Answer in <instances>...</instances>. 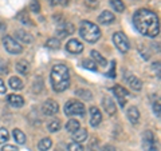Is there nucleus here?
<instances>
[{
	"label": "nucleus",
	"instance_id": "f03ea898",
	"mask_svg": "<svg viewBox=\"0 0 161 151\" xmlns=\"http://www.w3.org/2000/svg\"><path fill=\"white\" fill-rule=\"evenodd\" d=\"M51 86L55 92L66 91L70 86V71L64 64H55L50 75Z\"/></svg>",
	"mask_w": 161,
	"mask_h": 151
},
{
	"label": "nucleus",
	"instance_id": "b1692460",
	"mask_svg": "<svg viewBox=\"0 0 161 151\" xmlns=\"http://www.w3.org/2000/svg\"><path fill=\"white\" fill-rule=\"evenodd\" d=\"M75 95H78L79 98H82V99H85V100H90L93 98V94L89 91V90H85V88H79V90H77L75 91Z\"/></svg>",
	"mask_w": 161,
	"mask_h": 151
},
{
	"label": "nucleus",
	"instance_id": "cd10ccee",
	"mask_svg": "<svg viewBox=\"0 0 161 151\" xmlns=\"http://www.w3.org/2000/svg\"><path fill=\"white\" fill-rule=\"evenodd\" d=\"M82 67L83 68H87V70H92V71H97V64H95L93 60L90 59H85L82 62Z\"/></svg>",
	"mask_w": 161,
	"mask_h": 151
},
{
	"label": "nucleus",
	"instance_id": "ea45409f",
	"mask_svg": "<svg viewBox=\"0 0 161 151\" xmlns=\"http://www.w3.org/2000/svg\"><path fill=\"white\" fill-rule=\"evenodd\" d=\"M58 4H62V0H51V6H58Z\"/></svg>",
	"mask_w": 161,
	"mask_h": 151
},
{
	"label": "nucleus",
	"instance_id": "c85d7f7f",
	"mask_svg": "<svg viewBox=\"0 0 161 151\" xmlns=\"http://www.w3.org/2000/svg\"><path fill=\"white\" fill-rule=\"evenodd\" d=\"M47 128H48L50 133H57V131H59V128H60V123L58 122V120H53V122L48 123Z\"/></svg>",
	"mask_w": 161,
	"mask_h": 151
},
{
	"label": "nucleus",
	"instance_id": "20e7f679",
	"mask_svg": "<svg viewBox=\"0 0 161 151\" xmlns=\"http://www.w3.org/2000/svg\"><path fill=\"white\" fill-rule=\"evenodd\" d=\"M64 114L67 117H85L86 114V110H85V106L78 102V100H69V102L64 104Z\"/></svg>",
	"mask_w": 161,
	"mask_h": 151
},
{
	"label": "nucleus",
	"instance_id": "1a4fd4ad",
	"mask_svg": "<svg viewBox=\"0 0 161 151\" xmlns=\"http://www.w3.org/2000/svg\"><path fill=\"white\" fill-rule=\"evenodd\" d=\"M113 92H114V95H115V98L118 99V102H119V104L122 106H125V103H126V98L129 96V92H128V90H125L122 86H114L113 87Z\"/></svg>",
	"mask_w": 161,
	"mask_h": 151
},
{
	"label": "nucleus",
	"instance_id": "f704fd0d",
	"mask_svg": "<svg viewBox=\"0 0 161 151\" xmlns=\"http://www.w3.org/2000/svg\"><path fill=\"white\" fill-rule=\"evenodd\" d=\"M153 111H154V114L157 115V117H160V100H157V102L153 103Z\"/></svg>",
	"mask_w": 161,
	"mask_h": 151
},
{
	"label": "nucleus",
	"instance_id": "4468645a",
	"mask_svg": "<svg viewBox=\"0 0 161 151\" xmlns=\"http://www.w3.org/2000/svg\"><path fill=\"white\" fill-rule=\"evenodd\" d=\"M126 117H128V119L130 120V123H132V124H137L138 120H140V111H138V108L134 107V106L129 107L128 111H126Z\"/></svg>",
	"mask_w": 161,
	"mask_h": 151
},
{
	"label": "nucleus",
	"instance_id": "0eeeda50",
	"mask_svg": "<svg viewBox=\"0 0 161 151\" xmlns=\"http://www.w3.org/2000/svg\"><path fill=\"white\" fill-rule=\"evenodd\" d=\"M42 110H43V114H44V115L53 117V115H55V114L59 111V104L55 102V100L48 99V100H46V102L43 103Z\"/></svg>",
	"mask_w": 161,
	"mask_h": 151
},
{
	"label": "nucleus",
	"instance_id": "423d86ee",
	"mask_svg": "<svg viewBox=\"0 0 161 151\" xmlns=\"http://www.w3.org/2000/svg\"><path fill=\"white\" fill-rule=\"evenodd\" d=\"M3 44H4L6 51L12 54V55H19V54L23 52V47L11 36H4L3 38Z\"/></svg>",
	"mask_w": 161,
	"mask_h": 151
},
{
	"label": "nucleus",
	"instance_id": "7c9ffc66",
	"mask_svg": "<svg viewBox=\"0 0 161 151\" xmlns=\"http://www.w3.org/2000/svg\"><path fill=\"white\" fill-rule=\"evenodd\" d=\"M8 137H9V134L7 131V128H0V144L6 143L8 140Z\"/></svg>",
	"mask_w": 161,
	"mask_h": 151
},
{
	"label": "nucleus",
	"instance_id": "412c9836",
	"mask_svg": "<svg viewBox=\"0 0 161 151\" xmlns=\"http://www.w3.org/2000/svg\"><path fill=\"white\" fill-rule=\"evenodd\" d=\"M12 137L15 139V142L19 143V144H23L24 142H26V135H24L23 131H20L19 128H15L12 131Z\"/></svg>",
	"mask_w": 161,
	"mask_h": 151
},
{
	"label": "nucleus",
	"instance_id": "aec40b11",
	"mask_svg": "<svg viewBox=\"0 0 161 151\" xmlns=\"http://www.w3.org/2000/svg\"><path fill=\"white\" fill-rule=\"evenodd\" d=\"M16 71L19 74H22V75H27L28 71H30L28 62H26V60H20V62H18L16 63Z\"/></svg>",
	"mask_w": 161,
	"mask_h": 151
},
{
	"label": "nucleus",
	"instance_id": "58836bf2",
	"mask_svg": "<svg viewBox=\"0 0 161 151\" xmlns=\"http://www.w3.org/2000/svg\"><path fill=\"white\" fill-rule=\"evenodd\" d=\"M102 151H115V148L113 147V146H110V144H106L105 147L102 148Z\"/></svg>",
	"mask_w": 161,
	"mask_h": 151
},
{
	"label": "nucleus",
	"instance_id": "c9c22d12",
	"mask_svg": "<svg viewBox=\"0 0 161 151\" xmlns=\"http://www.w3.org/2000/svg\"><path fill=\"white\" fill-rule=\"evenodd\" d=\"M2 151H18V148L15 147V146H12V144H6L2 148Z\"/></svg>",
	"mask_w": 161,
	"mask_h": 151
},
{
	"label": "nucleus",
	"instance_id": "6ab92c4d",
	"mask_svg": "<svg viewBox=\"0 0 161 151\" xmlns=\"http://www.w3.org/2000/svg\"><path fill=\"white\" fill-rule=\"evenodd\" d=\"M92 58H93V62H94L95 64H99V66H102V67L108 66L106 59H105L98 51H92Z\"/></svg>",
	"mask_w": 161,
	"mask_h": 151
},
{
	"label": "nucleus",
	"instance_id": "e433bc0d",
	"mask_svg": "<svg viewBox=\"0 0 161 151\" xmlns=\"http://www.w3.org/2000/svg\"><path fill=\"white\" fill-rule=\"evenodd\" d=\"M86 4H87L89 7H93L94 8L98 4V0H86Z\"/></svg>",
	"mask_w": 161,
	"mask_h": 151
},
{
	"label": "nucleus",
	"instance_id": "f257e3e1",
	"mask_svg": "<svg viewBox=\"0 0 161 151\" xmlns=\"http://www.w3.org/2000/svg\"><path fill=\"white\" fill-rule=\"evenodd\" d=\"M134 27L140 34L149 38H156L160 32L158 16L149 9H138L133 16Z\"/></svg>",
	"mask_w": 161,
	"mask_h": 151
},
{
	"label": "nucleus",
	"instance_id": "f3484780",
	"mask_svg": "<svg viewBox=\"0 0 161 151\" xmlns=\"http://www.w3.org/2000/svg\"><path fill=\"white\" fill-rule=\"evenodd\" d=\"M8 103L11 104L12 107L20 108V107H23V104H24V99L22 96H19V95L11 94V95H8Z\"/></svg>",
	"mask_w": 161,
	"mask_h": 151
},
{
	"label": "nucleus",
	"instance_id": "72a5a7b5",
	"mask_svg": "<svg viewBox=\"0 0 161 151\" xmlns=\"http://www.w3.org/2000/svg\"><path fill=\"white\" fill-rule=\"evenodd\" d=\"M106 75L109 78H115V62L110 63V70L106 72Z\"/></svg>",
	"mask_w": 161,
	"mask_h": 151
},
{
	"label": "nucleus",
	"instance_id": "a878e982",
	"mask_svg": "<svg viewBox=\"0 0 161 151\" xmlns=\"http://www.w3.org/2000/svg\"><path fill=\"white\" fill-rule=\"evenodd\" d=\"M110 6H112L114 11H117V12L125 11V6H124L122 0H110Z\"/></svg>",
	"mask_w": 161,
	"mask_h": 151
},
{
	"label": "nucleus",
	"instance_id": "ddd939ff",
	"mask_svg": "<svg viewBox=\"0 0 161 151\" xmlns=\"http://www.w3.org/2000/svg\"><path fill=\"white\" fill-rule=\"evenodd\" d=\"M102 106H103L105 111H106L109 115H114L115 111H117V108H115V103L113 102V99L109 98V96H105V98H103Z\"/></svg>",
	"mask_w": 161,
	"mask_h": 151
},
{
	"label": "nucleus",
	"instance_id": "2f4dec72",
	"mask_svg": "<svg viewBox=\"0 0 161 151\" xmlns=\"http://www.w3.org/2000/svg\"><path fill=\"white\" fill-rule=\"evenodd\" d=\"M18 19L22 20V23H24V24H31V20H30V18L27 16V13L24 12V11H22V12L18 15Z\"/></svg>",
	"mask_w": 161,
	"mask_h": 151
},
{
	"label": "nucleus",
	"instance_id": "dca6fc26",
	"mask_svg": "<svg viewBox=\"0 0 161 151\" xmlns=\"http://www.w3.org/2000/svg\"><path fill=\"white\" fill-rule=\"evenodd\" d=\"M114 20H115V16L110 11H103L98 16V22L102 24H112L114 23Z\"/></svg>",
	"mask_w": 161,
	"mask_h": 151
},
{
	"label": "nucleus",
	"instance_id": "a211bd4d",
	"mask_svg": "<svg viewBox=\"0 0 161 151\" xmlns=\"http://www.w3.org/2000/svg\"><path fill=\"white\" fill-rule=\"evenodd\" d=\"M128 83H129L130 87L134 90V91H140V90L142 88V82H141L138 78H136L134 75H130V76H128Z\"/></svg>",
	"mask_w": 161,
	"mask_h": 151
},
{
	"label": "nucleus",
	"instance_id": "473e14b6",
	"mask_svg": "<svg viewBox=\"0 0 161 151\" xmlns=\"http://www.w3.org/2000/svg\"><path fill=\"white\" fill-rule=\"evenodd\" d=\"M30 9L32 12H39L40 11V4L38 0H31V4H30Z\"/></svg>",
	"mask_w": 161,
	"mask_h": 151
},
{
	"label": "nucleus",
	"instance_id": "39448f33",
	"mask_svg": "<svg viewBox=\"0 0 161 151\" xmlns=\"http://www.w3.org/2000/svg\"><path fill=\"white\" fill-rule=\"evenodd\" d=\"M113 42H114V46L117 47V49L119 52H128L129 48H130V43H129V39L126 38V35L124 32H115L113 35Z\"/></svg>",
	"mask_w": 161,
	"mask_h": 151
},
{
	"label": "nucleus",
	"instance_id": "4c0bfd02",
	"mask_svg": "<svg viewBox=\"0 0 161 151\" xmlns=\"http://www.w3.org/2000/svg\"><path fill=\"white\" fill-rule=\"evenodd\" d=\"M7 91V88H6V84H4V82L2 79H0V94H4Z\"/></svg>",
	"mask_w": 161,
	"mask_h": 151
},
{
	"label": "nucleus",
	"instance_id": "393cba45",
	"mask_svg": "<svg viewBox=\"0 0 161 151\" xmlns=\"http://www.w3.org/2000/svg\"><path fill=\"white\" fill-rule=\"evenodd\" d=\"M79 127H80V124H79L78 120H75V119H70L66 123V130L69 133H74L75 130H78Z\"/></svg>",
	"mask_w": 161,
	"mask_h": 151
},
{
	"label": "nucleus",
	"instance_id": "5701e85b",
	"mask_svg": "<svg viewBox=\"0 0 161 151\" xmlns=\"http://www.w3.org/2000/svg\"><path fill=\"white\" fill-rule=\"evenodd\" d=\"M9 86H11L12 90H23V87H24L23 82L19 78H16V76L9 78Z\"/></svg>",
	"mask_w": 161,
	"mask_h": 151
},
{
	"label": "nucleus",
	"instance_id": "4be33fe9",
	"mask_svg": "<svg viewBox=\"0 0 161 151\" xmlns=\"http://www.w3.org/2000/svg\"><path fill=\"white\" fill-rule=\"evenodd\" d=\"M51 146H53V140L51 139H50V138H43L38 143V148L40 151H47V150L51 148Z\"/></svg>",
	"mask_w": 161,
	"mask_h": 151
},
{
	"label": "nucleus",
	"instance_id": "7ed1b4c3",
	"mask_svg": "<svg viewBox=\"0 0 161 151\" xmlns=\"http://www.w3.org/2000/svg\"><path fill=\"white\" fill-rule=\"evenodd\" d=\"M79 34L82 39H85L89 43H95L101 38V29L97 24H94L89 20H83L79 27Z\"/></svg>",
	"mask_w": 161,
	"mask_h": 151
},
{
	"label": "nucleus",
	"instance_id": "6e6552de",
	"mask_svg": "<svg viewBox=\"0 0 161 151\" xmlns=\"http://www.w3.org/2000/svg\"><path fill=\"white\" fill-rule=\"evenodd\" d=\"M142 144L145 151H157V147H156V143H154V135L152 131H147L144 134Z\"/></svg>",
	"mask_w": 161,
	"mask_h": 151
},
{
	"label": "nucleus",
	"instance_id": "9b49d317",
	"mask_svg": "<svg viewBox=\"0 0 161 151\" xmlns=\"http://www.w3.org/2000/svg\"><path fill=\"white\" fill-rule=\"evenodd\" d=\"M101 122H102V114L97 107H92L90 108V124L93 127H98Z\"/></svg>",
	"mask_w": 161,
	"mask_h": 151
},
{
	"label": "nucleus",
	"instance_id": "f8f14e48",
	"mask_svg": "<svg viewBox=\"0 0 161 151\" xmlns=\"http://www.w3.org/2000/svg\"><path fill=\"white\" fill-rule=\"evenodd\" d=\"M15 38H16L18 42L26 43V44H31L34 42V38L28 32L23 31V29H18V31H15Z\"/></svg>",
	"mask_w": 161,
	"mask_h": 151
},
{
	"label": "nucleus",
	"instance_id": "c756f323",
	"mask_svg": "<svg viewBox=\"0 0 161 151\" xmlns=\"http://www.w3.org/2000/svg\"><path fill=\"white\" fill-rule=\"evenodd\" d=\"M67 150H69V151H83L85 148H83V146L80 144V143L73 142V143H70V144L67 146Z\"/></svg>",
	"mask_w": 161,
	"mask_h": 151
},
{
	"label": "nucleus",
	"instance_id": "bb28decb",
	"mask_svg": "<svg viewBox=\"0 0 161 151\" xmlns=\"http://www.w3.org/2000/svg\"><path fill=\"white\" fill-rule=\"evenodd\" d=\"M46 47H47V48H51V49H58V48H60V42H59V39H55V38L48 39L47 42H46Z\"/></svg>",
	"mask_w": 161,
	"mask_h": 151
},
{
	"label": "nucleus",
	"instance_id": "2eb2a0df",
	"mask_svg": "<svg viewBox=\"0 0 161 151\" xmlns=\"http://www.w3.org/2000/svg\"><path fill=\"white\" fill-rule=\"evenodd\" d=\"M73 139H74V142H85V140L87 139V131H86V128H82V127H79L78 130H75V131L73 133Z\"/></svg>",
	"mask_w": 161,
	"mask_h": 151
},
{
	"label": "nucleus",
	"instance_id": "9d476101",
	"mask_svg": "<svg viewBox=\"0 0 161 151\" xmlns=\"http://www.w3.org/2000/svg\"><path fill=\"white\" fill-rule=\"evenodd\" d=\"M66 49L70 54H74V55H78L83 51V44L79 42L77 39H71L70 42L66 44Z\"/></svg>",
	"mask_w": 161,
	"mask_h": 151
}]
</instances>
